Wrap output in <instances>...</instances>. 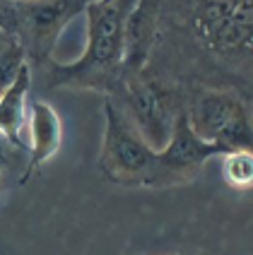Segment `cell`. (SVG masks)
Listing matches in <instances>:
<instances>
[{"label":"cell","instance_id":"cell-1","mask_svg":"<svg viewBox=\"0 0 253 255\" xmlns=\"http://www.w3.org/2000/svg\"><path fill=\"white\" fill-rule=\"evenodd\" d=\"M133 0H111L84 7V48L77 60L56 63L51 85L70 89H106L123 70V22Z\"/></svg>","mask_w":253,"mask_h":255},{"label":"cell","instance_id":"cell-2","mask_svg":"<svg viewBox=\"0 0 253 255\" xmlns=\"http://www.w3.org/2000/svg\"><path fill=\"white\" fill-rule=\"evenodd\" d=\"M157 152L142 140L126 116L123 106L113 99L104 101V137L99 152V171L118 185L152 188Z\"/></svg>","mask_w":253,"mask_h":255},{"label":"cell","instance_id":"cell-3","mask_svg":"<svg viewBox=\"0 0 253 255\" xmlns=\"http://www.w3.org/2000/svg\"><path fill=\"white\" fill-rule=\"evenodd\" d=\"M188 126L200 140L220 147L222 152H253V121L246 104L227 89L200 92L188 111Z\"/></svg>","mask_w":253,"mask_h":255},{"label":"cell","instance_id":"cell-4","mask_svg":"<svg viewBox=\"0 0 253 255\" xmlns=\"http://www.w3.org/2000/svg\"><path fill=\"white\" fill-rule=\"evenodd\" d=\"M193 24L212 51H253V0H196Z\"/></svg>","mask_w":253,"mask_h":255},{"label":"cell","instance_id":"cell-5","mask_svg":"<svg viewBox=\"0 0 253 255\" xmlns=\"http://www.w3.org/2000/svg\"><path fill=\"white\" fill-rule=\"evenodd\" d=\"M222 154L225 152L220 147H215V144L198 137L193 132V128L188 126L186 111H181L176 116L171 140L167 142L164 149L157 152L152 188L191 183L200 173V169L205 166V161H210L212 156H222Z\"/></svg>","mask_w":253,"mask_h":255},{"label":"cell","instance_id":"cell-6","mask_svg":"<svg viewBox=\"0 0 253 255\" xmlns=\"http://www.w3.org/2000/svg\"><path fill=\"white\" fill-rule=\"evenodd\" d=\"M123 111L135 126V130L142 135V140L155 152L167 147L179 114H174L169 94L157 82L147 80L145 75H130L126 85Z\"/></svg>","mask_w":253,"mask_h":255},{"label":"cell","instance_id":"cell-7","mask_svg":"<svg viewBox=\"0 0 253 255\" xmlns=\"http://www.w3.org/2000/svg\"><path fill=\"white\" fill-rule=\"evenodd\" d=\"M84 0H29L17 5V24L36 58H46L60 34L77 14H84Z\"/></svg>","mask_w":253,"mask_h":255},{"label":"cell","instance_id":"cell-8","mask_svg":"<svg viewBox=\"0 0 253 255\" xmlns=\"http://www.w3.org/2000/svg\"><path fill=\"white\" fill-rule=\"evenodd\" d=\"M162 0H133L123 22V70L142 75L157 39Z\"/></svg>","mask_w":253,"mask_h":255},{"label":"cell","instance_id":"cell-9","mask_svg":"<svg viewBox=\"0 0 253 255\" xmlns=\"http://www.w3.org/2000/svg\"><path fill=\"white\" fill-rule=\"evenodd\" d=\"M63 142V121L48 101H34L29 109V164L22 183L48 164L60 149Z\"/></svg>","mask_w":253,"mask_h":255},{"label":"cell","instance_id":"cell-10","mask_svg":"<svg viewBox=\"0 0 253 255\" xmlns=\"http://www.w3.org/2000/svg\"><path fill=\"white\" fill-rule=\"evenodd\" d=\"M31 89V68L24 63L14 80L0 92V135L10 142H19V132L27 116V97Z\"/></svg>","mask_w":253,"mask_h":255},{"label":"cell","instance_id":"cell-11","mask_svg":"<svg viewBox=\"0 0 253 255\" xmlns=\"http://www.w3.org/2000/svg\"><path fill=\"white\" fill-rule=\"evenodd\" d=\"M222 176L227 185L237 190L253 188V152L249 149H232L222 154Z\"/></svg>","mask_w":253,"mask_h":255},{"label":"cell","instance_id":"cell-12","mask_svg":"<svg viewBox=\"0 0 253 255\" xmlns=\"http://www.w3.org/2000/svg\"><path fill=\"white\" fill-rule=\"evenodd\" d=\"M17 41H19V36H14L12 31L0 27V53H5V51H7L10 46H14Z\"/></svg>","mask_w":253,"mask_h":255},{"label":"cell","instance_id":"cell-13","mask_svg":"<svg viewBox=\"0 0 253 255\" xmlns=\"http://www.w3.org/2000/svg\"><path fill=\"white\" fill-rule=\"evenodd\" d=\"M87 5H101V2H111V0H84Z\"/></svg>","mask_w":253,"mask_h":255},{"label":"cell","instance_id":"cell-14","mask_svg":"<svg viewBox=\"0 0 253 255\" xmlns=\"http://www.w3.org/2000/svg\"><path fill=\"white\" fill-rule=\"evenodd\" d=\"M0 181H2V169H0Z\"/></svg>","mask_w":253,"mask_h":255}]
</instances>
